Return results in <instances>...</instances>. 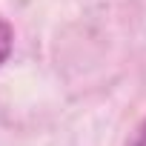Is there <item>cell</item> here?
I'll return each mask as SVG.
<instances>
[{"label": "cell", "instance_id": "2", "mask_svg": "<svg viewBox=\"0 0 146 146\" xmlns=\"http://www.w3.org/2000/svg\"><path fill=\"white\" fill-rule=\"evenodd\" d=\"M137 146H146V135H143V137H140V143H137Z\"/></svg>", "mask_w": 146, "mask_h": 146}, {"label": "cell", "instance_id": "1", "mask_svg": "<svg viewBox=\"0 0 146 146\" xmlns=\"http://www.w3.org/2000/svg\"><path fill=\"white\" fill-rule=\"evenodd\" d=\"M12 46H15V32L12 26L0 17V63H6V57L12 54Z\"/></svg>", "mask_w": 146, "mask_h": 146}]
</instances>
